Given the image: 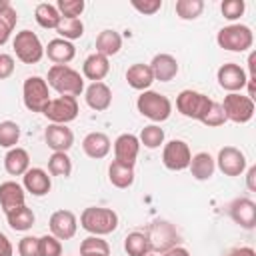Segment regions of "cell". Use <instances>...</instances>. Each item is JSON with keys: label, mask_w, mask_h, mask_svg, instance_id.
Segmentation results:
<instances>
[{"label": "cell", "mask_w": 256, "mask_h": 256, "mask_svg": "<svg viewBox=\"0 0 256 256\" xmlns=\"http://www.w3.org/2000/svg\"><path fill=\"white\" fill-rule=\"evenodd\" d=\"M48 88L56 90L60 96H80L84 92V78L78 70L68 64H52L46 76Z\"/></svg>", "instance_id": "1"}, {"label": "cell", "mask_w": 256, "mask_h": 256, "mask_svg": "<svg viewBox=\"0 0 256 256\" xmlns=\"http://www.w3.org/2000/svg\"><path fill=\"white\" fill-rule=\"evenodd\" d=\"M80 226L92 236H106L118 228V214L112 208L88 206L80 214Z\"/></svg>", "instance_id": "2"}, {"label": "cell", "mask_w": 256, "mask_h": 256, "mask_svg": "<svg viewBox=\"0 0 256 256\" xmlns=\"http://www.w3.org/2000/svg\"><path fill=\"white\" fill-rule=\"evenodd\" d=\"M144 234H146L148 244H150V250L154 254H164L170 248L180 246V242H182L180 232L168 220H154V222H150Z\"/></svg>", "instance_id": "3"}, {"label": "cell", "mask_w": 256, "mask_h": 256, "mask_svg": "<svg viewBox=\"0 0 256 256\" xmlns=\"http://www.w3.org/2000/svg\"><path fill=\"white\" fill-rule=\"evenodd\" d=\"M136 108H138V112L144 118L152 120L154 124L168 120L170 114H172V102H170V98L164 96V94H160V92H154V90L140 92V96L136 100Z\"/></svg>", "instance_id": "4"}, {"label": "cell", "mask_w": 256, "mask_h": 256, "mask_svg": "<svg viewBox=\"0 0 256 256\" xmlns=\"http://www.w3.org/2000/svg\"><path fill=\"white\" fill-rule=\"evenodd\" d=\"M216 42L222 50L228 52H246L254 44V32L246 24H228L218 30Z\"/></svg>", "instance_id": "5"}, {"label": "cell", "mask_w": 256, "mask_h": 256, "mask_svg": "<svg viewBox=\"0 0 256 256\" xmlns=\"http://www.w3.org/2000/svg\"><path fill=\"white\" fill-rule=\"evenodd\" d=\"M22 100L30 112H44L50 102V88L42 76H28L22 84Z\"/></svg>", "instance_id": "6"}, {"label": "cell", "mask_w": 256, "mask_h": 256, "mask_svg": "<svg viewBox=\"0 0 256 256\" xmlns=\"http://www.w3.org/2000/svg\"><path fill=\"white\" fill-rule=\"evenodd\" d=\"M12 48H14L16 58L24 64H38L44 56V46L32 30L16 32V36L12 40Z\"/></svg>", "instance_id": "7"}, {"label": "cell", "mask_w": 256, "mask_h": 256, "mask_svg": "<svg viewBox=\"0 0 256 256\" xmlns=\"http://www.w3.org/2000/svg\"><path fill=\"white\" fill-rule=\"evenodd\" d=\"M224 118L234 124H246L254 116V100L248 98L242 92H232L224 96V102L220 104Z\"/></svg>", "instance_id": "8"}, {"label": "cell", "mask_w": 256, "mask_h": 256, "mask_svg": "<svg viewBox=\"0 0 256 256\" xmlns=\"http://www.w3.org/2000/svg\"><path fill=\"white\" fill-rule=\"evenodd\" d=\"M210 106H212V100L198 90H182L176 96V110L182 116L198 120V122L204 118V114L208 112Z\"/></svg>", "instance_id": "9"}, {"label": "cell", "mask_w": 256, "mask_h": 256, "mask_svg": "<svg viewBox=\"0 0 256 256\" xmlns=\"http://www.w3.org/2000/svg\"><path fill=\"white\" fill-rule=\"evenodd\" d=\"M50 124H66L76 120L78 116V100L74 96H58V98H50L46 110L42 112Z\"/></svg>", "instance_id": "10"}, {"label": "cell", "mask_w": 256, "mask_h": 256, "mask_svg": "<svg viewBox=\"0 0 256 256\" xmlns=\"http://www.w3.org/2000/svg\"><path fill=\"white\" fill-rule=\"evenodd\" d=\"M190 160H192V152H190V146L184 140H170V142L164 144L162 164L168 170H174V172L186 170L190 166Z\"/></svg>", "instance_id": "11"}, {"label": "cell", "mask_w": 256, "mask_h": 256, "mask_svg": "<svg viewBox=\"0 0 256 256\" xmlns=\"http://www.w3.org/2000/svg\"><path fill=\"white\" fill-rule=\"evenodd\" d=\"M216 80H218L220 88H224L228 94H232V92H242V90L246 88L248 76H246V70H244L240 64L226 62V64H222V66L218 68Z\"/></svg>", "instance_id": "12"}, {"label": "cell", "mask_w": 256, "mask_h": 256, "mask_svg": "<svg viewBox=\"0 0 256 256\" xmlns=\"http://www.w3.org/2000/svg\"><path fill=\"white\" fill-rule=\"evenodd\" d=\"M216 166L224 176H240L246 170V156L236 146H224L218 152Z\"/></svg>", "instance_id": "13"}, {"label": "cell", "mask_w": 256, "mask_h": 256, "mask_svg": "<svg viewBox=\"0 0 256 256\" xmlns=\"http://www.w3.org/2000/svg\"><path fill=\"white\" fill-rule=\"evenodd\" d=\"M48 226H50V234L56 236L58 240H70L76 236L78 218L70 210H56V212H52Z\"/></svg>", "instance_id": "14"}, {"label": "cell", "mask_w": 256, "mask_h": 256, "mask_svg": "<svg viewBox=\"0 0 256 256\" xmlns=\"http://www.w3.org/2000/svg\"><path fill=\"white\" fill-rule=\"evenodd\" d=\"M230 218L244 230H252L256 226V202L250 198H236L228 206Z\"/></svg>", "instance_id": "15"}, {"label": "cell", "mask_w": 256, "mask_h": 256, "mask_svg": "<svg viewBox=\"0 0 256 256\" xmlns=\"http://www.w3.org/2000/svg\"><path fill=\"white\" fill-rule=\"evenodd\" d=\"M138 152H140V140H138V136H134L130 132H124V134H120L114 140V160L116 162L134 166L136 164V158H138Z\"/></svg>", "instance_id": "16"}, {"label": "cell", "mask_w": 256, "mask_h": 256, "mask_svg": "<svg viewBox=\"0 0 256 256\" xmlns=\"http://www.w3.org/2000/svg\"><path fill=\"white\" fill-rule=\"evenodd\" d=\"M44 140L52 152H68L74 144V132L66 124H48L44 130Z\"/></svg>", "instance_id": "17"}, {"label": "cell", "mask_w": 256, "mask_h": 256, "mask_svg": "<svg viewBox=\"0 0 256 256\" xmlns=\"http://www.w3.org/2000/svg\"><path fill=\"white\" fill-rule=\"evenodd\" d=\"M26 190L22 188V184L14 182V180H6L0 184V208L4 214L12 212L14 208L24 206L26 202Z\"/></svg>", "instance_id": "18"}, {"label": "cell", "mask_w": 256, "mask_h": 256, "mask_svg": "<svg viewBox=\"0 0 256 256\" xmlns=\"http://www.w3.org/2000/svg\"><path fill=\"white\" fill-rule=\"evenodd\" d=\"M22 188L32 196H46L52 188V180L44 168H28L22 176Z\"/></svg>", "instance_id": "19"}, {"label": "cell", "mask_w": 256, "mask_h": 256, "mask_svg": "<svg viewBox=\"0 0 256 256\" xmlns=\"http://www.w3.org/2000/svg\"><path fill=\"white\" fill-rule=\"evenodd\" d=\"M84 98L86 104L96 110V112H104L110 108L112 104V90L106 82H92L86 90H84Z\"/></svg>", "instance_id": "20"}, {"label": "cell", "mask_w": 256, "mask_h": 256, "mask_svg": "<svg viewBox=\"0 0 256 256\" xmlns=\"http://www.w3.org/2000/svg\"><path fill=\"white\" fill-rule=\"evenodd\" d=\"M44 54L48 56L50 62L54 64H68L74 60L76 56V46L64 38H52L46 46H44Z\"/></svg>", "instance_id": "21"}, {"label": "cell", "mask_w": 256, "mask_h": 256, "mask_svg": "<svg viewBox=\"0 0 256 256\" xmlns=\"http://www.w3.org/2000/svg\"><path fill=\"white\" fill-rule=\"evenodd\" d=\"M148 66L158 82H170L178 74V60L172 54H156Z\"/></svg>", "instance_id": "22"}, {"label": "cell", "mask_w": 256, "mask_h": 256, "mask_svg": "<svg viewBox=\"0 0 256 256\" xmlns=\"http://www.w3.org/2000/svg\"><path fill=\"white\" fill-rule=\"evenodd\" d=\"M112 148V142L110 138L104 134V132H90L84 136L82 140V150L88 158H94V160H100V158H106L108 152Z\"/></svg>", "instance_id": "23"}, {"label": "cell", "mask_w": 256, "mask_h": 256, "mask_svg": "<svg viewBox=\"0 0 256 256\" xmlns=\"http://www.w3.org/2000/svg\"><path fill=\"white\" fill-rule=\"evenodd\" d=\"M110 72V62L106 56L94 52L90 56H86L84 64H82V78H88L92 82H102Z\"/></svg>", "instance_id": "24"}, {"label": "cell", "mask_w": 256, "mask_h": 256, "mask_svg": "<svg viewBox=\"0 0 256 256\" xmlns=\"http://www.w3.org/2000/svg\"><path fill=\"white\" fill-rule=\"evenodd\" d=\"M126 82H128L130 88L144 92V90H150V86L154 82V74H152V70H150L148 64L136 62V64L128 66V70H126Z\"/></svg>", "instance_id": "25"}, {"label": "cell", "mask_w": 256, "mask_h": 256, "mask_svg": "<svg viewBox=\"0 0 256 256\" xmlns=\"http://www.w3.org/2000/svg\"><path fill=\"white\" fill-rule=\"evenodd\" d=\"M28 168H30V154L24 148L14 146V148H10L6 152V156H4V170L10 176H24Z\"/></svg>", "instance_id": "26"}, {"label": "cell", "mask_w": 256, "mask_h": 256, "mask_svg": "<svg viewBox=\"0 0 256 256\" xmlns=\"http://www.w3.org/2000/svg\"><path fill=\"white\" fill-rule=\"evenodd\" d=\"M188 168H190V172H192V176L196 180L204 182V180H210L214 176V172H216V160L208 152H198V154L192 156Z\"/></svg>", "instance_id": "27"}, {"label": "cell", "mask_w": 256, "mask_h": 256, "mask_svg": "<svg viewBox=\"0 0 256 256\" xmlns=\"http://www.w3.org/2000/svg\"><path fill=\"white\" fill-rule=\"evenodd\" d=\"M134 166H128V164H122V162H116L112 160L110 166H108V180L112 186L124 190V188H130L134 184Z\"/></svg>", "instance_id": "28"}, {"label": "cell", "mask_w": 256, "mask_h": 256, "mask_svg": "<svg viewBox=\"0 0 256 256\" xmlns=\"http://www.w3.org/2000/svg\"><path fill=\"white\" fill-rule=\"evenodd\" d=\"M120 48H122V36H120L116 30L106 28V30H102V32L96 36V52H98V54L110 58V56L118 54Z\"/></svg>", "instance_id": "29"}, {"label": "cell", "mask_w": 256, "mask_h": 256, "mask_svg": "<svg viewBox=\"0 0 256 256\" xmlns=\"http://www.w3.org/2000/svg\"><path fill=\"white\" fill-rule=\"evenodd\" d=\"M6 220H8V226H10L12 230H16V232H28V230L34 226L36 216H34L32 208H28V206L24 204V206L14 208L12 212H8V214H6Z\"/></svg>", "instance_id": "30"}, {"label": "cell", "mask_w": 256, "mask_h": 256, "mask_svg": "<svg viewBox=\"0 0 256 256\" xmlns=\"http://www.w3.org/2000/svg\"><path fill=\"white\" fill-rule=\"evenodd\" d=\"M34 18L38 22V26L46 28V30H56V26L60 24V12L56 10L54 4H48V2H40L34 10Z\"/></svg>", "instance_id": "31"}, {"label": "cell", "mask_w": 256, "mask_h": 256, "mask_svg": "<svg viewBox=\"0 0 256 256\" xmlns=\"http://www.w3.org/2000/svg\"><path fill=\"white\" fill-rule=\"evenodd\" d=\"M124 250L128 256H146L150 254V244L144 232H130L124 238Z\"/></svg>", "instance_id": "32"}, {"label": "cell", "mask_w": 256, "mask_h": 256, "mask_svg": "<svg viewBox=\"0 0 256 256\" xmlns=\"http://www.w3.org/2000/svg\"><path fill=\"white\" fill-rule=\"evenodd\" d=\"M56 32L60 38L72 42L76 38H82L84 34V24L80 18H60V24L56 26Z\"/></svg>", "instance_id": "33"}, {"label": "cell", "mask_w": 256, "mask_h": 256, "mask_svg": "<svg viewBox=\"0 0 256 256\" xmlns=\"http://www.w3.org/2000/svg\"><path fill=\"white\" fill-rule=\"evenodd\" d=\"M48 172L52 176H62L68 178L72 174V160L66 152H52V156L48 158Z\"/></svg>", "instance_id": "34"}, {"label": "cell", "mask_w": 256, "mask_h": 256, "mask_svg": "<svg viewBox=\"0 0 256 256\" xmlns=\"http://www.w3.org/2000/svg\"><path fill=\"white\" fill-rule=\"evenodd\" d=\"M16 22H18V12L14 10V6H6L2 12H0V46H4L10 36H12V30L16 28Z\"/></svg>", "instance_id": "35"}, {"label": "cell", "mask_w": 256, "mask_h": 256, "mask_svg": "<svg viewBox=\"0 0 256 256\" xmlns=\"http://www.w3.org/2000/svg\"><path fill=\"white\" fill-rule=\"evenodd\" d=\"M204 10V0H176V16L180 20H196Z\"/></svg>", "instance_id": "36"}, {"label": "cell", "mask_w": 256, "mask_h": 256, "mask_svg": "<svg viewBox=\"0 0 256 256\" xmlns=\"http://www.w3.org/2000/svg\"><path fill=\"white\" fill-rule=\"evenodd\" d=\"M140 144H144L146 148L154 150V148H160L164 144V130L158 126V124H148L142 128L140 136H138Z\"/></svg>", "instance_id": "37"}, {"label": "cell", "mask_w": 256, "mask_h": 256, "mask_svg": "<svg viewBox=\"0 0 256 256\" xmlns=\"http://www.w3.org/2000/svg\"><path fill=\"white\" fill-rule=\"evenodd\" d=\"M20 140V126L12 120L0 122V146L2 148H14Z\"/></svg>", "instance_id": "38"}, {"label": "cell", "mask_w": 256, "mask_h": 256, "mask_svg": "<svg viewBox=\"0 0 256 256\" xmlns=\"http://www.w3.org/2000/svg\"><path fill=\"white\" fill-rule=\"evenodd\" d=\"M84 8H86L84 0H58L56 4V10L60 12L62 18H80Z\"/></svg>", "instance_id": "39"}, {"label": "cell", "mask_w": 256, "mask_h": 256, "mask_svg": "<svg viewBox=\"0 0 256 256\" xmlns=\"http://www.w3.org/2000/svg\"><path fill=\"white\" fill-rule=\"evenodd\" d=\"M40 244V256H62V240H58L52 234H44L38 238Z\"/></svg>", "instance_id": "40"}, {"label": "cell", "mask_w": 256, "mask_h": 256, "mask_svg": "<svg viewBox=\"0 0 256 256\" xmlns=\"http://www.w3.org/2000/svg\"><path fill=\"white\" fill-rule=\"evenodd\" d=\"M246 10V2L244 0H224L220 4V12L226 20H238Z\"/></svg>", "instance_id": "41"}, {"label": "cell", "mask_w": 256, "mask_h": 256, "mask_svg": "<svg viewBox=\"0 0 256 256\" xmlns=\"http://www.w3.org/2000/svg\"><path fill=\"white\" fill-rule=\"evenodd\" d=\"M200 122H202L204 126H208V128H218V126H222V124L226 122L224 112H222V106L212 100V106L208 108V112L204 114V118H202Z\"/></svg>", "instance_id": "42"}, {"label": "cell", "mask_w": 256, "mask_h": 256, "mask_svg": "<svg viewBox=\"0 0 256 256\" xmlns=\"http://www.w3.org/2000/svg\"><path fill=\"white\" fill-rule=\"evenodd\" d=\"M80 252H106L110 254V244L102 236H86L80 242Z\"/></svg>", "instance_id": "43"}, {"label": "cell", "mask_w": 256, "mask_h": 256, "mask_svg": "<svg viewBox=\"0 0 256 256\" xmlns=\"http://www.w3.org/2000/svg\"><path fill=\"white\" fill-rule=\"evenodd\" d=\"M18 254L20 256H40V244L36 236H24L18 242Z\"/></svg>", "instance_id": "44"}, {"label": "cell", "mask_w": 256, "mask_h": 256, "mask_svg": "<svg viewBox=\"0 0 256 256\" xmlns=\"http://www.w3.org/2000/svg\"><path fill=\"white\" fill-rule=\"evenodd\" d=\"M132 8L144 16H152L162 8V0H132Z\"/></svg>", "instance_id": "45"}, {"label": "cell", "mask_w": 256, "mask_h": 256, "mask_svg": "<svg viewBox=\"0 0 256 256\" xmlns=\"http://www.w3.org/2000/svg\"><path fill=\"white\" fill-rule=\"evenodd\" d=\"M14 68H16L14 56L12 54H6V52H0V80L10 78L14 74Z\"/></svg>", "instance_id": "46"}, {"label": "cell", "mask_w": 256, "mask_h": 256, "mask_svg": "<svg viewBox=\"0 0 256 256\" xmlns=\"http://www.w3.org/2000/svg\"><path fill=\"white\" fill-rule=\"evenodd\" d=\"M0 256H14V246L4 232H0Z\"/></svg>", "instance_id": "47"}, {"label": "cell", "mask_w": 256, "mask_h": 256, "mask_svg": "<svg viewBox=\"0 0 256 256\" xmlns=\"http://www.w3.org/2000/svg\"><path fill=\"white\" fill-rule=\"evenodd\" d=\"M246 188L250 192H256V166H250L246 172Z\"/></svg>", "instance_id": "48"}, {"label": "cell", "mask_w": 256, "mask_h": 256, "mask_svg": "<svg viewBox=\"0 0 256 256\" xmlns=\"http://www.w3.org/2000/svg\"><path fill=\"white\" fill-rule=\"evenodd\" d=\"M226 256H256V252L250 246H240V248H232Z\"/></svg>", "instance_id": "49"}, {"label": "cell", "mask_w": 256, "mask_h": 256, "mask_svg": "<svg viewBox=\"0 0 256 256\" xmlns=\"http://www.w3.org/2000/svg\"><path fill=\"white\" fill-rule=\"evenodd\" d=\"M248 80H256V52H250L248 56Z\"/></svg>", "instance_id": "50"}, {"label": "cell", "mask_w": 256, "mask_h": 256, "mask_svg": "<svg viewBox=\"0 0 256 256\" xmlns=\"http://www.w3.org/2000/svg\"><path fill=\"white\" fill-rule=\"evenodd\" d=\"M162 256H190V252H188L184 246H174V248H170L168 252H164Z\"/></svg>", "instance_id": "51"}, {"label": "cell", "mask_w": 256, "mask_h": 256, "mask_svg": "<svg viewBox=\"0 0 256 256\" xmlns=\"http://www.w3.org/2000/svg\"><path fill=\"white\" fill-rule=\"evenodd\" d=\"M80 256H110L106 252H80Z\"/></svg>", "instance_id": "52"}, {"label": "cell", "mask_w": 256, "mask_h": 256, "mask_svg": "<svg viewBox=\"0 0 256 256\" xmlns=\"http://www.w3.org/2000/svg\"><path fill=\"white\" fill-rule=\"evenodd\" d=\"M6 6H10V2H8V0H0V12H2Z\"/></svg>", "instance_id": "53"}, {"label": "cell", "mask_w": 256, "mask_h": 256, "mask_svg": "<svg viewBox=\"0 0 256 256\" xmlns=\"http://www.w3.org/2000/svg\"><path fill=\"white\" fill-rule=\"evenodd\" d=\"M146 256H158V254H154V252H150V254H146Z\"/></svg>", "instance_id": "54"}]
</instances>
